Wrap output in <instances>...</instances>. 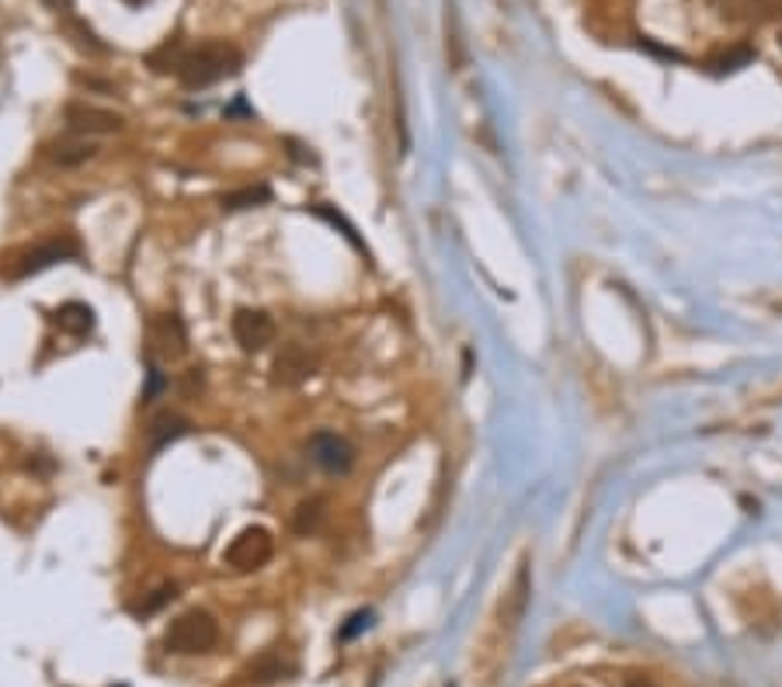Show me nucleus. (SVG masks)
Wrapping results in <instances>:
<instances>
[{"label": "nucleus", "instance_id": "f257e3e1", "mask_svg": "<svg viewBox=\"0 0 782 687\" xmlns=\"http://www.w3.org/2000/svg\"><path fill=\"white\" fill-rule=\"evenodd\" d=\"M241 49L230 46V42H202L188 53H178V63H174V74L181 77L185 87H209L220 84L227 77H233L241 70Z\"/></svg>", "mask_w": 782, "mask_h": 687}, {"label": "nucleus", "instance_id": "f03ea898", "mask_svg": "<svg viewBox=\"0 0 782 687\" xmlns=\"http://www.w3.org/2000/svg\"><path fill=\"white\" fill-rule=\"evenodd\" d=\"M216 639H220V629H216L212 614L188 611L167 629V650H174V653H209L216 646Z\"/></svg>", "mask_w": 782, "mask_h": 687}, {"label": "nucleus", "instance_id": "7ed1b4c3", "mask_svg": "<svg viewBox=\"0 0 782 687\" xmlns=\"http://www.w3.org/2000/svg\"><path fill=\"white\" fill-rule=\"evenodd\" d=\"M227 566L236 573H254L272 559V535L265 528H244L227 549Z\"/></svg>", "mask_w": 782, "mask_h": 687}, {"label": "nucleus", "instance_id": "20e7f679", "mask_svg": "<svg viewBox=\"0 0 782 687\" xmlns=\"http://www.w3.org/2000/svg\"><path fill=\"white\" fill-rule=\"evenodd\" d=\"M77 254H80L77 236L59 233V236H53V240H42V243H35V247L21 251L18 264L11 268V275H32V272L49 268V264H56V261H74Z\"/></svg>", "mask_w": 782, "mask_h": 687}, {"label": "nucleus", "instance_id": "39448f33", "mask_svg": "<svg viewBox=\"0 0 782 687\" xmlns=\"http://www.w3.org/2000/svg\"><path fill=\"white\" fill-rule=\"evenodd\" d=\"M63 119H67V129L77 132V136H112V132L122 129V115L87 101H70Z\"/></svg>", "mask_w": 782, "mask_h": 687}, {"label": "nucleus", "instance_id": "423d86ee", "mask_svg": "<svg viewBox=\"0 0 782 687\" xmlns=\"http://www.w3.org/2000/svg\"><path fill=\"white\" fill-rule=\"evenodd\" d=\"M317 368H320L317 351H310L307 344H286L272 365V379L278 386H299V383H307Z\"/></svg>", "mask_w": 782, "mask_h": 687}, {"label": "nucleus", "instance_id": "0eeeda50", "mask_svg": "<svg viewBox=\"0 0 782 687\" xmlns=\"http://www.w3.org/2000/svg\"><path fill=\"white\" fill-rule=\"evenodd\" d=\"M275 337V323L268 313H261V309H241V313L233 317V341L241 344L244 351H265Z\"/></svg>", "mask_w": 782, "mask_h": 687}, {"label": "nucleus", "instance_id": "6e6552de", "mask_svg": "<svg viewBox=\"0 0 782 687\" xmlns=\"http://www.w3.org/2000/svg\"><path fill=\"white\" fill-rule=\"evenodd\" d=\"M713 8L734 25H766L782 14V0H713Z\"/></svg>", "mask_w": 782, "mask_h": 687}, {"label": "nucleus", "instance_id": "1a4fd4ad", "mask_svg": "<svg viewBox=\"0 0 782 687\" xmlns=\"http://www.w3.org/2000/svg\"><path fill=\"white\" fill-rule=\"evenodd\" d=\"M150 351L157 354V358L170 362V358H181L188 351V334H185V323L174 317V313H164L150 323Z\"/></svg>", "mask_w": 782, "mask_h": 687}, {"label": "nucleus", "instance_id": "9d476101", "mask_svg": "<svg viewBox=\"0 0 782 687\" xmlns=\"http://www.w3.org/2000/svg\"><path fill=\"white\" fill-rule=\"evenodd\" d=\"M310 455H313V462L320 465V469L338 473V476L352 469V462H355V448L348 445L341 434H328V431L310 441Z\"/></svg>", "mask_w": 782, "mask_h": 687}, {"label": "nucleus", "instance_id": "9b49d317", "mask_svg": "<svg viewBox=\"0 0 782 687\" xmlns=\"http://www.w3.org/2000/svg\"><path fill=\"white\" fill-rule=\"evenodd\" d=\"M49 157H53L59 167H77V164H84V160L95 157V143L87 140V136H77V132H70V136H63L59 143L49 146Z\"/></svg>", "mask_w": 782, "mask_h": 687}, {"label": "nucleus", "instance_id": "f8f14e48", "mask_svg": "<svg viewBox=\"0 0 782 687\" xmlns=\"http://www.w3.org/2000/svg\"><path fill=\"white\" fill-rule=\"evenodd\" d=\"M53 320L59 323V330H67V334H74V337H84L87 330L95 326L91 306H84V302H67V306H59Z\"/></svg>", "mask_w": 782, "mask_h": 687}, {"label": "nucleus", "instance_id": "ddd939ff", "mask_svg": "<svg viewBox=\"0 0 782 687\" xmlns=\"http://www.w3.org/2000/svg\"><path fill=\"white\" fill-rule=\"evenodd\" d=\"M323 497H313V500H302L299 507H296V514H293V531L296 535H310V531H317L320 528V521H323Z\"/></svg>", "mask_w": 782, "mask_h": 687}, {"label": "nucleus", "instance_id": "4468645a", "mask_svg": "<svg viewBox=\"0 0 782 687\" xmlns=\"http://www.w3.org/2000/svg\"><path fill=\"white\" fill-rule=\"evenodd\" d=\"M178 434H185V420L181 417H161L157 424H154V431H150V441H154V448H161V445H167V441H174Z\"/></svg>", "mask_w": 782, "mask_h": 687}, {"label": "nucleus", "instance_id": "2eb2a0df", "mask_svg": "<svg viewBox=\"0 0 782 687\" xmlns=\"http://www.w3.org/2000/svg\"><path fill=\"white\" fill-rule=\"evenodd\" d=\"M268 202V188H244V191H230L223 198L227 209H251V206H261Z\"/></svg>", "mask_w": 782, "mask_h": 687}, {"label": "nucleus", "instance_id": "dca6fc26", "mask_svg": "<svg viewBox=\"0 0 782 687\" xmlns=\"http://www.w3.org/2000/svg\"><path fill=\"white\" fill-rule=\"evenodd\" d=\"M286 671H293V667H286V663H282V656H278V653H268L265 660L257 663V667H251V674H254L257 680H275V677H282Z\"/></svg>", "mask_w": 782, "mask_h": 687}, {"label": "nucleus", "instance_id": "f3484780", "mask_svg": "<svg viewBox=\"0 0 782 687\" xmlns=\"http://www.w3.org/2000/svg\"><path fill=\"white\" fill-rule=\"evenodd\" d=\"M170 597H174V587H161V590H157V597H150V601L143 605V611H157L164 601H170Z\"/></svg>", "mask_w": 782, "mask_h": 687}, {"label": "nucleus", "instance_id": "a211bd4d", "mask_svg": "<svg viewBox=\"0 0 782 687\" xmlns=\"http://www.w3.org/2000/svg\"><path fill=\"white\" fill-rule=\"evenodd\" d=\"M758 403H782V383H779L775 389H769V392L758 396Z\"/></svg>", "mask_w": 782, "mask_h": 687}, {"label": "nucleus", "instance_id": "6ab92c4d", "mask_svg": "<svg viewBox=\"0 0 782 687\" xmlns=\"http://www.w3.org/2000/svg\"><path fill=\"white\" fill-rule=\"evenodd\" d=\"M626 687H654V684H650L647 677H629V680H626Z\"/></svg>", "mask_w": 782, "mask_h": 687}, {"label": "nucleus", "instance_id": "aec40b11", "mask_svg": "<svg viewBox=\"0 0 782 687\" xmlns=\"http://www.w3.org/2000/svg\"><path fill=\"white\" fill-rule=\"evenodd\" d=\"M46 4H49V8H56V11H59V8L67 11V8H70V0H46Z\"/></svg>", "mask_w": 782, "mask_h": 687}, {"label": "nucleus", "instance_id": "412c9836", "mask_svg": "<svg viewBox=\"0 0 782 687\" xmlns=\"http://www.w3.org/2000/svg\"><path fill=\"white\" fill-rule=\"evenodd\" d=\"M125 4H129V8H140V4H146V0H125Z\"/></svg>", "mask_w": 782, "mask_h": 687}, {"label": "nucleus", "instance_id": "4be33fe9", "mask_svg": "<svg viewBox=\"0 0 782 687\" xmlns=\"http://www.w3.org/2000/svg\"><path fill=\"white\" fill-rule=\"evenodd\" d=\"M779 46H782V35H779Z\"/></svg>", "mask_w": 782, "mask_h": 687}]
</instances>
